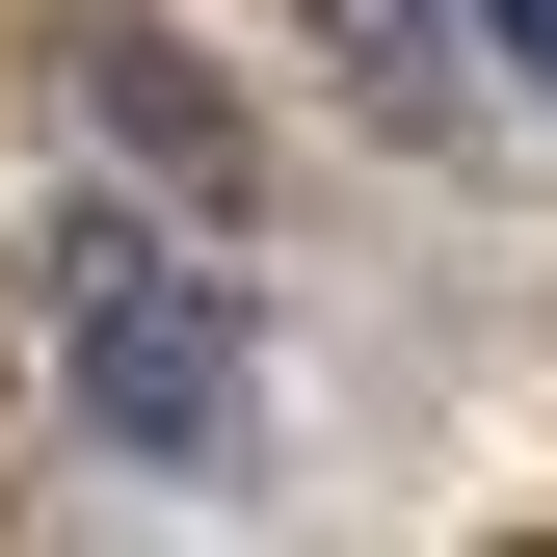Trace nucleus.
I'll use <instances>...</instances> for the list:
<instances>
[{
    "label": "nucleus",
    "mask_w": 557,
    "mask_h": 557,
    "mask_svg": "<svg viewBox=\"0 0 557 557\" xmlns=\"http://www.w3.org/2000/svg\"><path fill=\"white\" fill-rule=\"evenodd\" d=\"M53 372H81L107 451H213V425H239V319L186 293L160 213H53Z\"/></svg>",
    "instance_id": "obj_1"
},
{
    "label": "nucleus",
    "mask_w": 557,
    "mask_h": 557,
    "mask_svg": "<svg viewBox=\"0 0 557 557\" xmlns=\"http://www.w3.org/2000/svg\"><path fill=\"white\" fill-rule=\"evenodd\" d=\"M81 81H107V133L186 186V213H239V107H213V53H186V27H107Z\"/></svg>",
    "instance_id": "obj_2"
},
{
    "label": "nucleus",
    "mask_w": 557,
    "mask_h": 557,
    "mask_svg": "<svg viewBox=\"0 0 557 557\" xmlns=\"http://www.w3.org/2000/svg\"><path fill=\"white\" fill-rule=\"evenodd\" d=\"M478 27H505V81H557V0H478Z\"/></svg>",
    "instance_id": "obj_3"
}]
</instances>
